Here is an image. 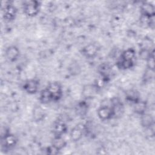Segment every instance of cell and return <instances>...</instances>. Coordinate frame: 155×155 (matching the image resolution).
I'll return each instance as SVG.
<instances>
[{"instance_id": "cell-6", "label": "cell", "mask_w": 155, "mask_h": 155, "mask_svg": "<svg viewBox=\"0 0 155 155\" xmlns=\"http://www.w3.org/2000/svg\"><path fill=\"white\" fill-rule=\"evenodd\" d=\"M98 117L102 121L110 120L114 117L113 110L111 105H102L97 110Z\"/></svg>"}, {"instance_id": "cell-14", "label": "cell", "mask_w": 155, "mask_h": 155, "mask_svg": "<svg viewBox=\"0 0 155 155\" xmlns=\"http://www.w3.org/2000/svg\"><path fill=\"white\" fill-rule=\"evenodd\" d=\"M140 116V124L143 128L150 129L154 126V118L151 114L145 113Z\"/></svg>"}, {"instance_id": "cell-21", "label": "cell", "mask_w": 155, "mask_h": 155, "mask_svg": "<svg viewBox=\"0 0 155 155\" xmlns=\"http://www.w3.org/2000/svg\"><path fill=\"white\" fill-rule=\"evenodd\" d=\"M88 110V104L85 101L79 102L76 107V111L79 115L84 116L87 114Z\"/></svg>"}, {"instance_id": "cell-2", "label": "cell", "mask_w": 155, "mask_h": 155, "mask_svg": "<svg viewBox=\"0 0 155 155\" xmlns=\"http://www.w3.org/2000/svg\"><path fill=\"white\" fill-rule=\"evenodd\" d=\"M46 89L49 92L53 102L59 101L62 97V87L58 82H50L46 87Z\"/></svg>"}, {"instance_id": "cell-19", "label": "cell", "mask_w": 155, "mask_h": 155, "mask_svg": "<svg viewBox=\"0 0 155 155\" xmlns=\"http://www.w3.org/2000/svg\"><path fill=\"white\" fill-rule=\"evenodd\" d=\"M147 61V67L148 70L154 71L155 63H154V50H150V52L145 59Z\"/></svg>"}, {"instance_id": "cell-24", "label": "cell", "mask_w": 155, "mask_h": 155, "mask_svg": "<svg viewBox=\"0 0 155 155\" xmlns=\"http://www.w3.org/2000/svg\"><path fill=\"white\" fill-rule=\"evenodd\" d=\"M46 153L48 154H51V155H53V154H57L59 153L60 150H59L58 148H56L54 146H53L52 144L48 147H47L46 148Z\"/></svg>"}, {"instance_id": "cell-23", "label": "cell", "mask_w": 155, "mask_h": 155, "mask_svg": "<svg viewBox=\"0 0 155 155\" xmlns=\"http://www.w3.org/2000/svg\"><path fill=\"white\" fill-rule=\"evenodd\" d=\"M45 116L44 110L41 107H36L33 110V118L36 121L42 120Z\"/></svg>"}, {"instance_id": "cell-8", "label": "cell", "mask_w": 155, "mask_h": 155, "mask_svg": "<svg viewBox=\"0 0 155 155\" xmlns=\"http://www.w3.org/2000/svg\"><path fill=\"white\" fill-rule=\"evenodd\" d=\"M97 71L100 74L101 78L105 82H107L110 79L112 73V67L108 63L103 62L99 65Z\"/></svg>"}, {"instance_id": "cell-4", "label": "cell", "mask_w": 155, "mask_h": 155, "mask_svg": "<svg viewBox=\"0 0 155 155\" xmlns=\"http://www.w3.org/2000/svg\"><path fill=\"white\" fill-rule=\"evenodd\" d=\"M5 4H2V17L5 21L10 22L14 20L17 14L16 8L10 1H3Z\"/></svg>"}, {"instance_id": "cell-9", "label": "cell", "mask_w": 155, "mask_h": 155, "mask_svg": "<svg viewBox=\"0 0 155 155\" xmlns=\"http://www.w3.org/2000/svg\"><path fill=\"white\" fill-rule=\"evenodd\" d=\"M111 107L113 110L115 118L122 116L124 111V105L119 98L113 97L111 99Z\"/></svg>"}, {"instance_id": "cell-16", "label": "cell", "mask_w": 155, "mask_h": 155, "mask_svg": "<svg viewBox=\"0 0 155 155\" xmlns=\"http://www.w3.org/2000/svg\"><path fill=\"white\" fill-rule=\"evenodd\" d=\"M147 105L145 101H141L140 99L134 104V111L136 113L139 115H142L145 113Z\"/></svg>"}, {"instance_id": "cell-12", "label": "cell", "mask_w": 155, "mask_h": 155, "mask_svg": "<svg viewBox=\"0 0 155 155\" xmlns=\"http://www.w3.org/2000/svg\"><path fill=\"white\" fill-rule=\"evenodd\" d=\"M141 15L148 17H154L155 16V7L154 5L149 2H144L140 7Z\"/></svg>"}, {"instance_id": "cell-17", "label": "cell", "mask_w": 155, "mask_h": 155, "mask_svg": "<svg viewBox=\"0 0 155 155\" xmlns=\"http://www.w3.org/2000/svg\"><path fill=\"white\" fill-rule=\"evenodd\" d=\"M134 65V61H128V60H123L119 59L116 64V65L117 67L122 70H125L132 68Z\"/></svg>"}, {"instance_id": "cell-3", "label": "cell", "mask_w": 155, "mask_h": 155, "mask_svg": "<svg viewBox=\"0 0 155 155\" xmlns=\"http://www.w3.org/2000/svg\"><path fill=\"white\" fill-rule=\"evenodd\" d=\"M18 142L16 137L8 132L5 134H1V145L2 150H10L13 148Z\"/></svg>"}, {"instance_id": "cell-11", "label": "cell", "mask_w": 155, "mask_h": 155, "mask_svg": "<svg viewBox=\"0 0 155 155\" xmlns=\"http://www.w3.org/2000/svg\"><path fill=\"white\" fill-rule=\"evenodd\" d=\"M20 55L19 48L15 45H10L5 50V57L10 62H15Z\"/></svg>"}, {"instance_id": "cell-1", "label": "cell", "mask_w": 155, "mask_h": 155, "mask_svg": "<svg viewBox=\"0 0 155 155\" xmlns=\"http://www.w3.org/2000/svg\"><path fill=\"white\" fill-rule=\"evenodd\" d=\"M22 9L24 13L29 17H35L39 12L41 9V3L38 1L30 0L25 1L22 3Z\"/></svg>"}, {"instance_id": "cell-20", "label": "cell", "mask_w": 155, "mask_h": 155, "mask_svg": "<svg viewBox=\"0 0 155 155\" xmlns=\"http://www.w3.org/2000/svg\"><path fill=\"white\" fill-rule=\"evenodd\" d=\"M51 144L61 151L66 147L67 142L62 136H54Z\"/></svg>"}, {"instance_id": "cell-10", "label": "cell", "mask_w": 155, "mask_h": 155, "mask_svg": "<svg viewBox=\"0 0 155 155\" xmlns=\"http://www.w3.org/2000/svg\"><path fill=\"white\" fill-rule=\"evenodd\" d=\"M81 53L87 58H94L98 52V47L95 44H88L81 50Z\"/></svg>"}, {"instance_id": "cell-15", "label": "cell", "mask_w": 155, "mask_h": 155, "mask_svg": "<svg viewBox=\"0 0 155 155\" xmlns=\"http://www.w3.org/2000/svg\"><path fill=\"white\" fill-rule=\"evenodd\" d=\"M136 58V51L133 48H128L122 52L119 59L128 61H134Z\"/></svg>"}, {"instance_id": "cell-5", "label": "cell", "mask_w": 155, "mask_h": 155, "mask_svg": "<svg viewBox=\"0 0 155 155\" xmlns=\"http://www.w3.org/2000/svg\"><path fill=\"white\" fill-rule=\"evenodd\" d=\"M40 83L38 79H30L24 81L22 85V90L29 94H36L39 88Z\"/></svg>"}, {"instance_id": "cell-22", "label": "cell", "mask_w": 155, "mask_h": 155, "mask_svg": "<svg viewBox=\"0 0 155 155\" xmlns=\"http://www.w3.org/2000/svg\"><path fill=\"white\" fill-rule=\"evenodd\" d=\"M126 97L128 101L133 104H134L140 100L139 93L136 90H130L127 93Z\"/></svg>"}, {"instance_id": "cell-18", "label": "cell", "mask_w": 155, "mask_h": 155, "mask_svg": "<svg viewBox=\"0 0 155 155\" xmlns=\"http://www.w3.org/2000/svg\"><path fill=\"white\" fill-rule=\"evenodd\" d=\"M39 100L41 102V103H42L43 104H47L51 102H53L49 92L48 91V90L46 89V88L43 89L40 92Z\"/></svg>"}, {"instance_id": "cell-7", "label": "cell", "mask_w": 155, "mask_h": 155, "mask_svg": "<svg viewBox=\"0 0 155 155\" xmlns=\"http://www.w3.org/2000/svg\"><path fill=\"white\" fill-rule=\"evenodd\" d=\"M86 131V128H85V125L80 124L75 127H74L70 133V139L73 142H78L80 140L83 135L85 133Z\"/></svg>"}, {"instance_id": "cell-13", "label": "cell", "mask_w": 155, "mask_h": 155, "mask_svg": "<svg viewBox=\"0 0 155 155\" xmlns=\"http://www.w3.org/2000/svg\"><path fill=\"white\" fill-rule=\"evenodd\" d=\"M67 125L62 120L56 121L53 125V131L54 136H62L67 131Z\"/></svg>"}]
</instances>
